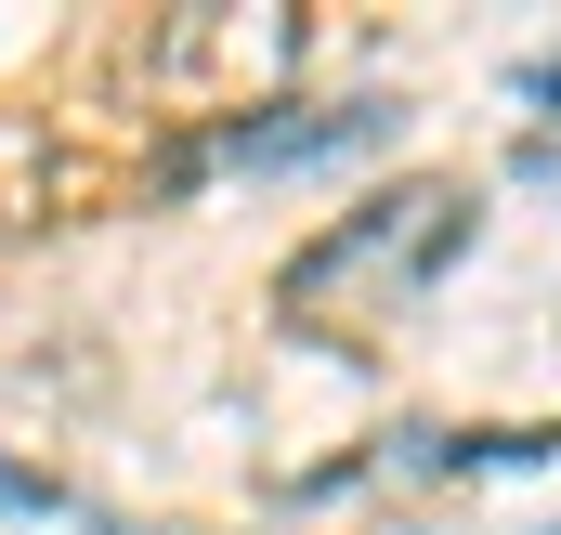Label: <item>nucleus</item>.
I'll use <instances>...</instances> for the list:
<instances>
[{
	"instance_id": "nucleus-5",
	"label": "nucleus",
	"mask_w": 561,
	"mask_h": 535,
	"mask_svg": "<svg viewBox=\"0 0 561 535\" xmlns=\"http://www.w3.org/2000/svg\"><path fill=\"white\" fill-rule=\"evenodd\" d=\"M523 92H536V105H561V53H549V66H523Z\"/></svg>"
},
{
	"instance_id": "nucleus-2",
	"label": "nucleus",
	"mask_w": 561,
	"mask_h": 535,
	"mask_svg": "<svg viewBox=\"0 0 561 535\" xmlns=\"http://www.w3.org/2000/svg\"><path fill=\"white\" fill-rule=\"evenodd\" d=\"M366 118H340V105H275V118H236V132L196 144V170H275V157H327V144H353Z\"/></svg>"
},
{
	"instance_id": "nucleus-4",
	"label": "nucleus",
	"mask_w": 561,
	"mask_h": 535,
	"mask_svg": "<svg viewBox=\"0 0 561 535\" xmlns=\"http://www.w3.org/2000/svg\"><path fill=\"white\" fill-rule=\"evenodd\" d=\"M0 510H26V523H79V497H66L53 470H26V457H0Z\"/></svg>"
},
{
	"instance_id": "nucleus-3",
	"label": "nucleus",
	"mask_w": 561,
	"mask_h": 535,
	"mask_svg": "<svg viewBox=\"0 0 561 535\" xmlns=\"http://www.w3.org/2000/svg\"><path fill=\"white\" fill-rule=\"evenodd\" d=\"M523 457H561V431H444V444H419V470H523Z\"/></svg>"
},
{
	"instance_id": "nucleus-1",
	"label": "nucleus",
	"mask_w": 561,
	"mask_h": 535,
	"mask_svg": "<svg viewBox=\"0 0 561 535\" xmlns=\"http://www.w3.org/2000/svg\"><path fill=\"white\" fill-rule=\"evenodd\" d=\"M457 236H470V196H457V183H392V196H379L353 236H327L313 262L287 274V300L379 287V274H392V287H419V274H444V262H457Z\"/></svg>"
}]
</instances>
